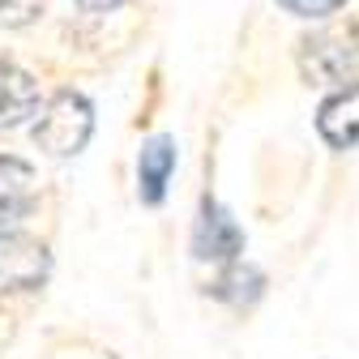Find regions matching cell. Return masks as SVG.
Masks as SVG:
<instances>
[{
    "mask_svg": "<svg viewBox=\"0 0 359 359\" xmlns=\"http://www.w3.org/2000/svg\"><path fill=\"white\" fill-rule=\"evenodd\" d=\"M299 73L312 86H346L359 77V26H325L299 39Z\"/></svg>",
    "mask_w": 359,
    "mask_h": 359,
    "instance_id": "1",
    "label": "cell"
},
{
    "mask_svg": "<svg viewBox=\"0 0 359 359\" xmlns=\"http://www.w3.org/2000/svg\"><path fill=\"white\" fill-rule=\"evenodd\" d=\"M90 133H95V107L81 95H73V90H65V95H56L43 107V116L34 124V142L52 158H69L90 142Z\"/></svg>",
    "mask_w": 359,
    "mask_h": 359,
    "instance_id": "2",
    "label": "cell"
},
{
    "mask_svg": "<svg viewBox=\"0 0 359 359\" xmlns=\"http://www.w3.org/2000/svg\"><path fill=\"white\" fill-rule=\"evenodd\" d=\"M52 274V252L22 231H0V295L34 291Z\"/></svg>",
    "mask_w": 359,
    "mask_h": 359,
    "instance_id": "3",
    "label": "cell"
},
{
    "mask_svg": "<svg viewBox=\"0 0 359 359\" xmlns=\"http://www.w3.org/2000/svg\"><path fill=\"white\" fill-rule=\"evenodd\" d=\"M193 252H197V261H227V265L244 252V231L236 227V218L222 210L214 197H205L201 210H197Z\"/></svg>",
    "mask_w": 359,
    "mask_h": 359,
    "instance_id": "4",
    "label": "cell"
},
{
    "mask_svg": "<svg viewBox=\"0 0 359 359\" xmlns=\"http://www.w3.org/2000/svg\"><path fill=\"white\" fill-rule=\"evenodd\" d=\"M317 133L325 137V146H334V150H346V146L359 142V81L338 86L334 95L321 103Z\"/></svg>",
    "mask_w": 359,
    "mask_h": 359,
    "instance_id": "5",
    "label": "cell"
},
{
    "mask_svg": "<svg viewBox=\"0 0 359 359\" xmlns=\"http://www.w3.org/2000/svg\"><path fill=\"white\" fill-rule=\"evenodd\" d=\"M39 103H43L39 81L26 69L0 60V128H18L26 116L39 111Z\"/></svg>",
    "mask_w": 359,
    "mask_h": 359,
    "instance_id": "6",
    "label": "cell"
},
{
    "mask_svg": "<svg viewBox=\"0 0 359 359\" xmlns=\"http://www.w3.org/2000/svg\"><path fill=\"white\" fill-rule=\"evenodd\" d=\"M34 205V171L22 158L0 154V227L22 222Z\"/></svg>",
    "mask_w": 359,
    "mask_h": 359,
    "instance_id": "7",
    "label": "cell"
},
{
    "mask_svg": "<svg viewBox=\"0 0 359 359\" xmlns=\"http://www.w3.org/2000/svg\"><path fill=\"white\" fill-rule=\"evenodd\" d=\"M171 171H175V142L158 133V137H150L142 146V154H137V193H142L146 205H158L163 201Z\"/></svg>",
    "mask_w": 359,
    "mask_h": 359,
    "instance_id": "8",
    "label": "cell"
},
{
    "mask_svg": "<svg viewBox=\"0 0 359 359\" xmlns=\"http://www.w3.org/2000/svg\"><path fill=\"white\" fill-rule=\"evenodd\" d=\"M218 299H227V304H252V299H261V291H265V274L261 269H252V265H236L231 261V269L222 274L214 287H210Z\"/></svg>",
    "mask_w": 359,
    "mask_h": 359,
    "instance_id": "9",
    "label": "cell"
},
{
    "mask_svg": "<svg viewBox=\"0 0 359 359\" xmlns=\"http://www.w3.org/2000/svg\"><path fill=\"white\" fill-rule=\"evenodd\" d=\"M278 5H283L287 13H295V18H325V13L342 9L346 0H278Z\"/></svg>",
    "mask_w": 359,
    "mask_h": 359,
    "instance_id": "10",
    "label": "cell"
},
{
    "mask_svg": "<svg viewBox=\"0 0 359 359\" xmlns=\"http://www.w3.org/2000/svg\"><path fill=\"white\" fill-rule=\"evenodd\" d=\"M39 9H43V0H0V22L22 26V22H30Z\"/></svg>",
    "mask_w": 359,
    "mask_h": 359,
    "instance_id": "11",
    "label": "cell"
},
{
    "mask_svg": "<svg viewBox=\"0 0 359 359\" xmlns=\"http://www.w3.org/2000/svg\"><path fill=\"white\" fill-rule=\"evenodd\" d=\"M77 5H81L86 13H111V9L124 5V0H77Z\"/></svg>",
    "mask_w": 359,
    "mask_h": 359,
    "instance_id": "12",
    "label": "cell"
}]
</instances>
